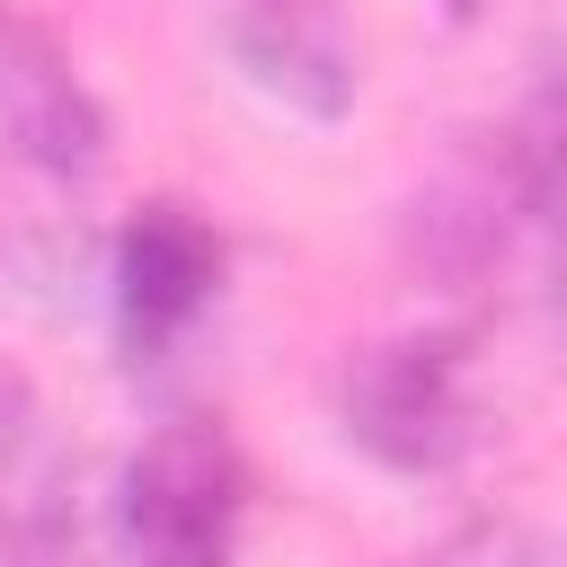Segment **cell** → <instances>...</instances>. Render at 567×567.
Here are the masks:
<instances>
[{"label": "cell", "mask_w": 567, "mask_h": 567, "mask_svg": "<svg viewBox=\"0 0 567 567\" xmlns=\"http://www.w3.org/2000/svg\"><path fill=\"white\" fill-rule=\"evenodd\" d=\"M221 62L301 124H346L363 97V44L337 0H204Z\"/></svg>", "instance_id": "cell-5"}, {"label": "cell", "mask_w": 567, "mask_h": 567, "mask_svg": "<svg viewBox=\"0 0 567 567\" xmlns=\"http://www.w3.org/2000/svg\"><path fill=\"white\" fill-rule=\"evenodd\" d=\"M337 434L390 478H443L487 443L470 328H399L337 363Z\"/></svg>", "instance_id": "cell-1"}, {"label": "cell", "mask_w": 567, "mask_h": 567, "mask_svg": "<svg viewBox=\"0 0 567 567\" xmlns=\"http://www.w3.org/2000/svg\"><path fill=\"white\" fill-rule=\"evenodd\" d=\"M487 133H496V151L514 159V177L532 186L540 221H549V204H567V44H549V53L532 62L514 115L487 124Z\"/></svg>", "instance_id": "cell-8"}, {"label": "cell", "mask_w": 567, "mask_h": 567, "mask_svg": "<svg viewBox=\"0 0 567 567\" xmlns=\"http://www.w3.org/2000/svg\"><path fill=\"white\" fill-rule=\"evenodd\" d=\"M106 106L80 80L71 44L35 9L0 0V159L35 168L44 186H89L106 168Z\"/></svg>", "instance_id": "cell-6"}, {"label": "cell", "mask_w": 567, "mask_h": 567, "mask_svg": "<svg viewBox=\"0 0 567 567\" xmlns=\"http://www.w3.org/2000/svg\"><path fill=\"white\" fill-rule=\"evenodd\" d=\"M540 310L567 337V204H549V221H540Z\"/></svg>", "instance_id": "cell-10"}, {"label": "cell", "mask_w": 567, "mask_h": 567, "mask_svg": "<svg viewBox=\"0 0 567 567\" xmlns=\"http://www.w3.org/2000/svg\"><path fill=\"white\" fill-rule=\"evenodd\" d=\"M523 230H540V204H532V186L514 177V159L496 151L487 124L461 133L452 159H443V168L408 195V213H399V248H408V266L434 275L443 292L487 284V275L514 257Z\"/></svg>", "instance_id": "cell-4"}, {"label": "cell", "mask_w": 567, "mask_h": 567, "mask_svg": "<svg viewBox=\"0 0 567 567\" xmlns=\"http://www.w3.org/2000/svg\"><path fill=\"white\" fill-rule=\"evenodd\" d=\"M71 443L35 381L0 363V567H71Z\"/></svg>", "instance_id": "cell-7"}, {"label": "cell", "mask_w": 567, "mask_h": 567, "mask_svg": "<svg viewBox=\"0 0 567 567\" xmlns=\"http://www.w3.org/2000/svg\"><path fill=\"white\" fill-rule=\"evenodd\" d=\"M248 532V461L221 416L151 425L115 470L124 567H230Z\"/></svg>", "instance_id": "cell-2"}, {"label": "cell", "mask_w": 567, "mask_h": 567, "mask_svg": "<svg viewBox=\"0 0 567 567\" xmlns=\"http://www.w3.org/2000/svg\"><path fill=\"white\" fill-rule=\"evenodd\" d=\"M408 567H567V540L505 523V514H478V523H452L443 540H425Z\"/></svg>", "instance_id": "cell-9"}, {"label": "cell", "mask_w": 567, "mask_h": 567, "mask_svg": "<svg viewBox=\"0 0 567 567\" xmlns=\"http://www.w3.org/2000/svg\"><path fill=\"white\" fill-rule=\"evenodd\" d=\"M221 275H230V239L213 230V213H195L186 195H151L124 213L115 230V257H106V292H115V346L124 363H159L177 354L213 301H221Z\"/></svg>", "instance_id": "cell-3"}, {"label": "cell", "mask_w": 567, "mask_h": 567, "mask_svg": "<svg viewBox=\"0 0 567 567\" xmlns=\"http://www.w3.org/2000/svg\"><path fill=\"white\" fill-rule=\"evenodd\" d=\"M478 9H487V0H443V18H461V27H470Z\"/></svg>", "instance_id": "cell-11"}]
</instances>
